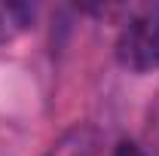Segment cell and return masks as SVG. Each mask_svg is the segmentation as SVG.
Listing matches in <instances>:
<instances>
[{
    "instance_id": "cell-1",
    "label": "cell",
    "mask_w": 159,
    "mask_h": 156,
    "mask_svg": "<svg viewBox=\"0 0 159 156\" xmlns=\"http://www.w3.org/2000/svg\"><path fill=\"white\" fill-rule=\"evenodd\" d=\"M116 61L132 74L159 71V9H138L119 25Z\"/></svg>"
},
{
    "instance_id": "cell-2",
    "label": "cell",
    "mask_w": 159,
    "mask_h": 156,
    "mask_svg": "<svg viewBox=\"0 0 159 156\" xmlns=\"http://www.w3.org/2000/svg\"><path fill=\"white\" fill-rule=\"evenodd\" d=\"M46 156H101V132L89 122H77L46 150Z\"/></svg>"
},
{
    "instance_id": "cell-3",
    "label": "cell",
    "mask_w": 159,
    "mask_h": 156,
    "mask_svg": "<svg viewBox=\"0 0 159 156\" xmlns=\"http://www.w3.org/2000/svg\"><path fill=\"white\" fill-rule=\"evenodd\" d=\"M110 156H147V153L141 150L135 141H129V138H125V141H119L116 147H113V153H110Z\"/></svg>"
}]
</instances>
